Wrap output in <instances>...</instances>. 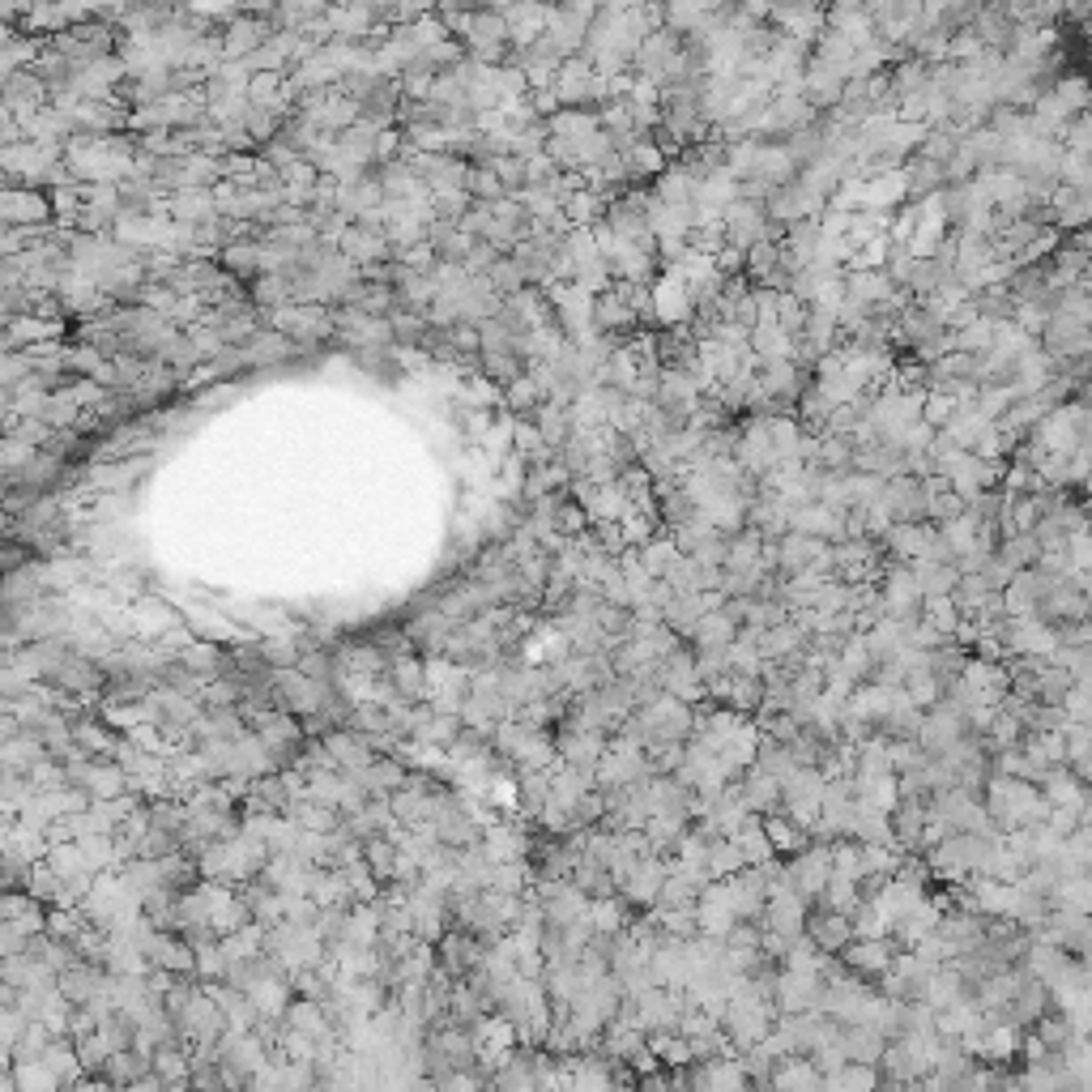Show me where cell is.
<instances>
[{
    "mask_svg": "<svg viewBox=\"0 0 1092 1092\" xmlns=\"http://www.w3.org/2000/svg\"><path fill=\"white\" fill-rule=\"evenodd\" d=\"M738 798H743L747 811H760V815H773L781 811V781L777 777H768V773H751L743 781V790H738Z\"/></svg>",
    "mask_w": 1092,
    "mask_h": 1092,
    "instance_id": "6da1fadb",
    "label": "cell"
},
{
    "mask_svg": "<svg viewBox=\"0 0 1092 1092\" xmlns=\"http://www.w3.org/2000/svg\"><path fill=\"white\" fill-rule=\"evenodd\" d=\"M756 768H760V773H768V777H777V781H786L798 764H794L790 747L781 743V738H764L760 751H756Z\"/></svg>",
    "mask_w": 1092,
    "mask_h": 1092,
    "instance_id": "7a4b0ae2",
    "label": "cell"
},
{
    "mask_svg": "<svg viewBox=\"0 0 1092 1092\" xmlns=\"http://www.w3.org/2000/svg\"><path fill=\"white\" fill-rule=\"evenodd\" d=\"M679 555H683L679 546L666 543V538H657V543H644V546L636 550V563H640V568L649 572V576H662V572H666V568H670V563L679 559Z\"/></svg>",
    "mask_w": 1092,
    "mask_h": 1092,
    "instance_id": "3957f363",
    "label": "cell"
}]
</instances>
